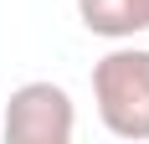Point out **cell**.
I'll use <instances>...</instances> for the list:
<instances>
[{
  "label": "cell",
  "instance_id": "4",
  "mask_svg": "<svg viewBox=\"0 0 149 144\" xmlns=\"http://www.w3.org/2000/svg\"><path fill=\"white\" fill-rule=\"evenodd\" d=\"M144 31H149V0H144Z\"/></svg>",
  "mask_w": 149,
  "mask_h": 144
},
{
  "label": "cell",
  "instance_id": "3",
  "mask_svg": "<svg viewBox=\"0 0 149 144\" xmlns=\"http://www.w3.org/2000/svg\"><path fill=\"white\" fill-rule=\"evenodd\" d=\"M77 21L93 36L129 41V36L144 31V0H77Z\"/></svg>",
  "mask_w": 149,
  "mask_h": 144
},
{
  "label": "cell",
  "instance_id": "1",
  "mask_svg": "<svg viewBox=\"0 0 149 144\" xmlns=\"http://www.w3.org/2000/svg\"><path fill=\"white\" fill-rule=\"evenodd\" d=\"M93 103L113 139H149V52L113 46L93 62Z\"/></svg>",
  "mask_w": 149,
  "mask_h": 144
},
{
  "label": "cell",
  "instance_id": "2",
  "mask_svg": "<svg viewBox=\"0 0 149 144\" xmlns=\"http://www.w3.org/2000/svg\"><path fill=\"white\" fill-rule=\"evenodd\" d=\"M0 134L5 144H72L77 134V108L62 82H21L0 108Z\"/></svg>",
  "mask_w": 149,
  "mask_h": 144
}]
</instances>
